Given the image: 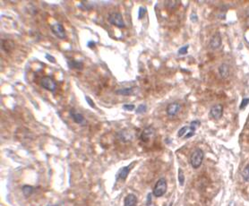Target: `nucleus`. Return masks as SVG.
Wrapping results in <instances>:
<instances>
[{"instance_id":"obj_32","label":"nucleus","mask_w":249,"mask_h":206,"mask_svg":"<svg viewBox=\"0 0 249 206\" xmlns=\"http://www.w3.org/2000/svg\"><path fill=\"white\" fill-rule=\"evenodd\" d=\"M87 46H88L89 48H93L96 47V43L93 41H88V43H87Z\"/></svg>"},{"instance_id":"obj_14","label":"nucleus","mask_w":249,"mask_h":206,"mask_svg":"<svg viewBox=\"0 0 249 206\" xmlns=\"http://www.w3.org/2000/svg\"><path fill=\"white\" fill-rule=\"evenodd\" d=\"M130 173V166H126V167H123L122 169H119L118 173H117V179H121L123 181H125L127 176L129 175Z\"/></svg>"},{"instance_id":"obj_3","label":"nucleus","mask_w":249,"mask_h":206,"mask_svg":"<svg viewBox=\"0 0 249 206\" xmlns=\"http://www.w3.org/2000/svg\"><path fill=\"white\" fill-rule=\"evenodd\" d=\"M108 21L110 24L117 26V28H125L126 27V23H125L123 15L118 12H114V13L109 14L108 16Z\"/></svg>"},{"instance_id":"obj_28","label":"nucleus","mask_w":249,"mask_h":206,"mask_svg":"<svg viewBox=\"0 0 249 206\" xmlns=\"http://www.w3.org/2000/svg\"><path fill=\"white\" fill-rule=\"evenodd\" d=\"M85 100H86V101H87V103L89 104V106L91 107V108H96V105H95V103L93 102V101L89 97V96H85Z\"/></svg>"},{"instance_id":"obj_15","label":"nucleus","mask_w":249,"mask_h":206,"mask_svg":"<svg viewBox=\"0 0 249 206\" xmlns=\"http://www.w3.org/2000/svg\"><path fill=\"white\" fill-rule=\"evenodd\" d=\"M219 74L223 79H227L229 76V67L227 64L223 63L219 66Z\"/></svg>"},{"instance_id":"obj_16","label":"nucleus","mask_w":249,"mask_h":206,"mask_svg":"<svg viewBox=\"0 0 249 206\" xmlns=\"http://www.w3.org/2000/svg\"><path fill=\"white\" fill-rule=\"evenodd\" d=\"M68 67L70 69H77V70H83L84 68V63L82 61L77 60H70L68 62Z\"/></svg>"},{"instance_id":"obj_7","label":"nucleus","mask_w":249,"mask_h":206,"mask_svg":"<svg viewBox=\"0 0 249 206\" xmlns=\"http://www.w3.org/2000/svg\"><path fill=\"white\" fill-rule=\"evenodd\" d=\"M180 109H181V105L179 103L172 102L168 105L166 108V112L169 117H175L179 113Z\"/></svg>"},{"instance_id":"obj_22","label":"nucleus","mask_w":249,"mask_h":206,"mask_svg":"<svg viewBox=\"0 0 249 206\" xmlns=\"http://www.w3.org/2000/svg\"><path fill=\"white\" fill-rule=\"evenodd\" d=\"M146 110H147L146 105L141 104V105H139L138 108L135 109V112H136V114H142V113H145Z\"/></svg>"},{"instance_id":"obj_34","label":"nucleus","mask_w":249,"mask_h":206,"mask_svg":"<svg viewBox=\"0 0 249 206\" xmlns=\"http://www.w3.org/2000/svg\"><path fill=\"white\" fill-rule=\"evenodd\" d=\"M47 206H57V205H47Z\"/></svg>"},{"instance_id":"obj_23","label":"nucleus","mask_w":249,"mask_h":206,"mask_svg":"<svg viewBox=\"0 0 249 206\" xmlns=\"http://www.w3.org/2000/svg\"><path fill=\"white\" fill-rule=\"evenodd\" d=\"M147 13V9L144 7V6H141L139 8V11H138V19L141 20L144 17V15H146Z\"/></svg>"},{"instance_id":"obj_12","label":"nucleus","mask_w":249,"mask_h":206,"mask_svg":"<svg viewBox=\"0 0 249 206\" xmlns=\"http://www.w3.org/2000/svg\"><path fill=\"white\" fill-rule=\"evenodd\" d=\"M1 48L5 52L9 53L14 49L15 43L11 40H1Z\"/></svg>"},{"instance_id":"obj_8","label":"nucleus","mask_w":249,"mask_h":206,"mask_svg":"<svg viewBox=\"0 0 249 206\" xmlns=\"http://www.w3.org/2000/svg\"><path fill=\"white\" fill-rule=\"evenodd\" d=\"M154 133H155V129L152 126H147L143 130V132L140 135V139L144 143H148Z\"/></svg>"},{"instance_id":"obj_29","label":"nucleus","mask_w":249,"mask_h":206,"mask_svg":"<svg viewBox=\"0 0 249 206\" xmlns=\"http://www.w3.org/2000/svg\"><path fill=\"white\" fill-rule=\"evenodd\" d=\"M45 58H46V59L47 60H48L50 63H56V59L53 57V56H51V55H49V54H46V56H45Z\"/></svg>"},{"instance_id":"obj_11","label":"nucleus","mask_w":249,"mask_h":206,"mask_svg":"<svg viewBox=\"0 0 249 206\" xmlns=\"http://www.w3.org/2000/svg\"><path fill=\"white\" fill-rule=\"evenodd\" d=\"M117 137L118 140L122 141L123 143H127V142H129V141L132 140L133 135L132 133L129 132L128 130L124 129V130H121L120 132L117 133Z\"/></svg>"},{"instance_id":"obj_6","label":"nucleus","mask_w":249,"mask_h":206,"mask_svg":"<svg viewBox=\"0 0 249 206\" xmlns=\"http://www.w3.org/2000/svg\"><path fill=\"white\" fill-rule=\"evenodd\" d=\"M69 114H70V117L73 119L74 123H76V124H78V125H82V126H84V125L87 124L86 119L84 118V117L81 113H78L74 108L70 109Z\"/></svg>"},{"instance_id":"obj_20","label":"nucleus","mask_w":249,"mask_h":206,"mask_svg":"<svg viewBox=\"0 0 249 206\" xmlns=\"http://www.w3.org/2000/svg\"><path fill=\"white\" fill-rule=\"evenodd\" d=\"M177 179H178V182H179V185L180 186H184V183H185V174L182 170V169H178V174H177Z\"/></svg>"},{"instance_id":"obj_24","label":"nucleus","mask_w":249,"mask_h":206,"mask_svg":"<svg viewBox=\"0 0 249 206\" xmlns=\"http://www.w3.org/2000/svg\"><path fill=\"white\" fill-rule=\"evenodd\" d=\"M188 128H189L188 126H183V127H181V128L178 130V132H177V136H178L179 138L183 137V136L186 134V133L187 132Z\"/></svg>"},{"instance_id":"obj_5","label":"nucleus","mask_w":249,"mask_h":206,"mask_svg":"<svg viewBox=\"0 0 249 206\" xmlns=\"http://www.w3.org/2000/svg\"><path fill=\"white\" fill-rule=\"evenodd\" d=\"M50 30L53 32V34L60 40H65L66 38V31L61 23H57L52 24L50 26Z\"/></svg>"},{"instance_id":"obj_30","label":"nucleus","mask_w":249,"mask_h":206,"mask_svg":"<svg viewBox=\"0 0 249 206\" xmlns=\"http://www.w3.org/2000/svg\"><path fill=\"white\" fill-rule=\"evenodd\" d=\"M190 18H191V21H192V22H194V23L197 22V20H198V17H197V15H196V14H195L194 12V13H192Z\"/></svg>"},{"instance_id":"obj_27","label":"nucleus","mask_w":249,"mask_h":206,"mask_svg":"<svg viewBox=\"0 0 249 206\" xmlns=\"http://www.w3.org/2000/svg\"><path fill=\"white\" fill-rule=\"evenodd\" d=\"M123 108L125 110H127V111H133V110L135 109V106L133 104H124Z\"/></svg>"},{"instance_id":"obj_1","label":"nucleus","mask_w":249,"mask_h":206,"mask_svg":"<svg viewBox=\"0 0 249 206\" xmlns=\"http://www.w3.org/2000/svg\"><path fill=\"white\" fill-rule=\"evenodd\" d=\"M204 158H205V153H204L203 150L200 149V148H196L191 153L190 159H189V162H190V165L192 166V168L194 169H199L201 167L202 163H203Z\"/></svg>"},{"instance_id":"obj_25","label":"nucleus","mask_w":249,"mask_h":206,"mask_svg":"<svg viewBox=\"0 0 249 206\" xmlns=\"http://www.w3.org/2000/svg\"><path fill=\"white\" fill-rule=\"evenodd\" d=\"M188 48H189V45H186V46L180 48L178 49V52H177L178 55H185V54H187V50H188Z\"/></svg>"},{"instance_id":"obj_21","label":"nucleus","mask_w":249,"mask_h":206,"mask_svg":"<svg viewBox=\"0 0 249 206\" xmlns=\"http://www.w3.org/2000/svg\"><path fill=\"white\" fill-rule=\"evenodd\" d=\"M242 177H243V179L246 182H248L249 183V164H247L244 168V169L242 171Z\"/></svg>"},{"instance_id":"obj_17","label":"nucleus","mask_w":249,"mask_h":206,"mask_svg":"<svg viewBox=\"0 0 249 206\" xmlns=\"http://www.w3.org/2000/svg\"><path fill=\"white\" fill-rule=\"evenodd\" d=\"M34 191H35V188L32 186H30V185H24L22 187V192H23L24 197H26V198L30 197L34 193Z\"/></svg>"},{"instance_id":"obj_13","label":"nucleus","mask_w":249,"mask_h":206,"mask_svg":"<svg viewBox=\"0 0 249 206\" xmlns=\"http://www.w3.org/2000/svg\"><path fill=\"white\" fill-rule=\"evenodd\" d=\"M138 203V199L135 194H128L125 200H124V206H136Z\"/></svg>"},{"instance_id":"obj_10","label":"nucleus","mask_w":249,"mask_h":206,"mask_svg":"<svg viewBox=\"0 0 249 206\" xmlns=\"http://www.w3.org/2000/svg\"><path fill=\"white\" fill-rule=\"evenodd\" d=\"M220 46H221V36H220V32H216L211 38L210 43H209V47L212 49H217V48H220Z\"/></svg>"},{"instance_id":"obj_33","label":"nucleus","mask_w":249,"mask_h":206,"mask_svg":"<svg viewBox=\"0 0 249 206\" xmlns=\"http://www.w3.org/2000/svg\"><path fill=\"white\" fill-rule=\"evenodd\" d=\"M193 135H194V132L191 131V132H189L188 133H187V135H185V138H186V139H187V138H190V137H192Z\"/></svg>"},{"instance_id":"obj_19","label":"nucleus","mask_w":249,"mask_h":206,"mask_svg":"<svg viewBox=\"0 0 249 206\" xmlns=\"http://www.w3.org/2000/svg\"><path fill=\"white\" fill-rule=\"evenodd\" d=\"M134 89L133 88H123V89H119V90H117L115 92L116 94L117 95H122V96H130V95H133V91Z\"/></svg>"},{"instance_id":"obj_31","label":"nucleus","mask_w":249,"mask_h":206,"mask_svg":"<svg viewBox=\"0 0 249 206\" xmlns=\"http://www.w3.org/2000/svg\"><path fill=\"white\" fill-rule=\"evenodd\" d=\"M151 204V194H148V195H147L146 205L150 206Z\"/></svg>"},{"instance_id":"obj_4","label":"nucleus","mask_w":249,"mask_h":206,"mask_svg":"<svg viewBox=\"0 0 249 206\" xmlns=\"http://www.w3.org/2000/svg\"><path fill=\"white\" fill-rule=\"evenodd\" d=\"M41 86L48 91L54 92L57 89V83L51 76H44L41 80Z\"/></svg>"},{"instance_id":"obj_9","label":"nucleus","mask_w":249,"mask_h":206,"mask_svg":"<svg viewBox=\"0 0 249 206\" xmlns=\"http://www.w3.org/2000/svg\"><path fill=\"white\" fill-rule=\"evenodd\" d=\"M210 115H211L212 118H213L215 120H219L223 115V106L220 104H217V105L213 106L211 108Z\"/></svg>"},{"instance_id":"obj_2","label":"nucleus","mask_w":249,"mask_h":206,"mask_svg":"<svg viewBox=\"0 0 249 206\" xmlns=\"http://www.w3.org/2000/svg\"><path fill=\"white\" fill-rule=\"evenodd\" d=\"M167 189H168L167 180H166V178L161 177L156 182L155 186H154V188L152 190V194L155 197H161L166 194Z\"/></svg>"},{"instance_id":"obj_26","label":"nucleus","mask_w":249,"mask_h":206,"mask_svg":"<svg viewBox=\"0 0 249 206\" xmlns=\"http://www.w3.org/2000/svg\"><path fill=\"white\" fill-rule=\"evenodd\" d=\"M249 103V98H245V99H243L242 100V101H241V103H240V107H239V108L240 109H245L246 108H247V106L248 105Z\"/></svg>"},{"instance_id":"obj_18","label":"nucleus","mask_w":249,"mask_h":206,"mask_svg":"<svg viewBox=\"0 0 249 206\" xmlns=\"http://www.w3.org/2000/svg\"><path fill=\"white\" fill-rule=\"evenodd\" d=\"M164 4H165V7L169 11H173V10H176V8L178 7V5L180 4V2L171 0V1H165Z\"/></svg>"}]
</instances>
